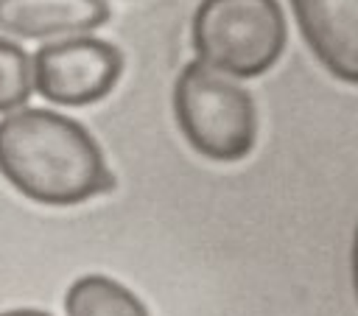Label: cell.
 <instances>
[{
    "instance_id": "cell-5",
    "label": "cell",
    "mask_w": 358,
    "mask_h": 316,
    "mask_svg": "<svg viewBox=\"0 0 358 316\" xmlns=\"http://www.w3.org/2000/svg\"><path fill=\"white\" fill-rule=\"evenodd\" d=\"M313 56L347 84H358V0H291Z\"/></svg>"
},
{
    "instance_id": "cell-10",
    "label": "cell",
    "mask_w": 358,
    "mask_h": 316,
    "mask_svg": "<svg viewBox=\"0 0 358 316\" xmlns=\"http://www.w3.org/2000/svg\"><path fill=\"white\" fill-rule=\"evenodd\" d=\"M0 316H50V313H42V310H31V308H20V310H6Z\"/></svg>"
},
{
    "instance_id": "cell-9",
    "label": "cell",
    "mask_w": 358,
    "mask_h": 316,
    "mask_svg": "<svg viewBox=\"0 0 358 316\" xmlns=\"http://www.w3.org/2000/svg\"><path fill=\"white\" fill-rule=\"evenodd\" d=\"M352 282H355V294H358V229H355V240H352Z\"/></svg>"
},
{
    "instance_id": "cell-3",
    "label": "cell",
    "mask_w": 358,
    "mask_h": 316,
    "mask_svg": "<svg viewBox=\"0 0 358 316\" xmlns=\"http://www.w3.org/2000/svg\"><path fill=\"white\" fill-rule=\"evenodd\" d=\"M173 109L185 140L207 159H243L257 137L252 95L229 76L190 62L173 87Z\"/></svg>"
},
{
    "instance_id": "cell-1",
    "label": "cell",
    "mask_w": 358,
    "mask_h": 316,
    "mask_svg": "<svg viewBox=\"0 0 358 316\" xmlns=\"http://www.w3.org/2000/svg\"><path fill=\"white\" fill-rule=\"evenodd\" d=\"M0 173L39 204H78L109 193L115 176L92 134L50 109H14L0 120Z\"/></svg>"
},
{
    "instance_id": "cell-4",
    "label": "cell",
    "mask_w": 358,
    "mask_h": 316,
    "mask_svg": "<svg viewBox=\"0 0 358 316\" xmlns=\"http://www.w3.org/2000/svg\"><path fill=\"white\" fill-rule=\"evenodd\" d=\"M34 89L50 103L84 106L101 101L123 70V56L115 45L90 36H62L45 42L34 59Z\"/></svg>"
},
{
    "instance_id": "cell-8",
    "label": "cell",
    "mask_w": 358,
    "mask_h": 316,
    "mask_svg": "<svg viewBox=\"0 0 358 316\" xmlns=\"http://www.w3.org/2000/svg\"><path fill=\"white\" fill-rule=\"evenodd\" d=\"M34 92L31 56L11 39L0 36V112L22 109Z\"/></svg>"
},
{
    "instance_id": "cell-2",
    "label": "cell",
    "mask_w": 358,
    "mask_h": 316,
    "mask_svg": "<svg viewBox=\"0 0 358 316\" xmlns=\"http://www.w3.org/2000/svg\"><path fill=\"white\" fill-rule=\"evenodd\" d=\"M285 48V17L277 0H201L193 14L196 62L229 76L266 73Z\"/></svg>"
},
{
    "instance_id": "cell-7",
    "label": "cell",
    "mask_w": 358,
    "mask_h": 316,
    "mask_svg": "<svg viewBox=\"0 0 358 316\" xmlns=\"http://www.w3.org/2000/svg\"><path fill=\"white\" fill-rule=\"evenodd\" d=\"M67 316H148L145 305L117 280L87 274L76 280L64 296Z\"/></svg>"
},
{
    "instance_id": "cell-6",
    "label": "cell",
    "mask_w": 358,
    "mask_h": 316,
    "mask_svg": "<svg viewBox=\"0 0 358 316\" xmlns=\"http://www.w3.org/2000/svg\"><path fill=\"white\" fill-rule=\"evenodd\" d=\"M106 20V0H0V34L6 36H76L95 31Z\"/></svg>"
}]
</instances>
